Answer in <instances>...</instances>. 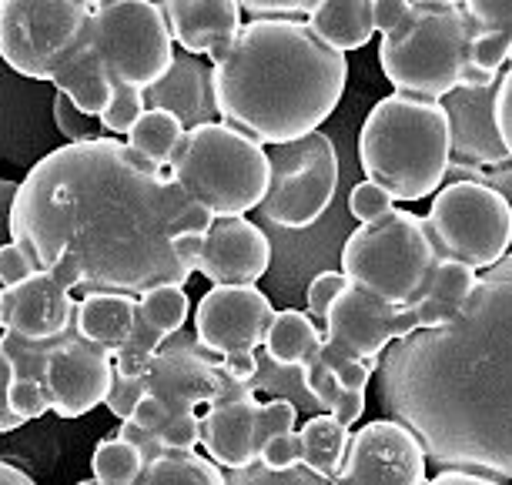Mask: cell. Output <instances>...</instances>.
Here are the masks:
<instances>
[{"mask_svg":"<svg viewBox=\"0 0 512 485\" xmlns=\"http://www.w3.org/2000/svg\"><path fill=\"white\" fill-rule=\"evenodd\" d=\"M352 429H345L332 412L312 415L302 425V462L312 465L315 472L335 479V472L342 469V459L349 452Z\"/></svg>","mask_w":512,"mask_h":485,"instance_id":"obj_31","label":"cell"},{"mask_svg":"<svg viewBox=\"0 0 512 485\" xmlns=\"http://www.w3.org/2000/svg\"><path fill=\"white\" fill-rule=\"evenodd\" d=\"M479 271L462 265L456 258H439L432 268L429 281H425L422 295L409 305V312L419 328H439L449 325L462 308H466L469 295L476 291Z\"/></svg>","mask_w":512,"mask_h":485,"instance_id":"obj_24","label":"cell"},{"mask_svg":"<svg viewBox=\"0 0 512 485\" xmlns=\"http://www.w3.org/2000/svg\"><path fill=\"white\" fill-rule=\"evenodd\" d=\"M349 211L359 218V225H362V221H375V218L395 211V198L385 188H379L375 181L365 178V181L355 184L352 194H349Z\"/></svg>","mask_w":512,"mask_h":485,"instance_id":"obj_42","label":"cell"},{"mask_svg":"<svg viewBox=\"0 0 512 485\" xmlns=\"http://www.w3.org/2000/svg\"><path fill=\"white\" fill-rule=\"evenodd\" d=\"M88 7H104V4H111V0H84Z\"/></svg>","mask_w":512,"mask_h":485,"instance_id":"obj_59","label":"cell"},{"mask_svg":"<svg viewBox=\"0 0 512 485\" xmlns=\"http://www.w3.org/2000/svg\"><path fill=\"white\" fill-rule=\"evenodd\" d=\"M84 37L114 87L148 91L175 61V37L158 0H111L94 7Z\"/></svg>","mask_w":512,"mask_h":485,"instance_id":"obj_9","label":"cell"},{"mask_svg":"<svg viewBox=\"0 0 512 485\" xmlns=\"http://www.w3.org/2000/svg\"><path fill=\"white\" fill-rule=\"evenodd\" d=\"M322 332H325L322 338L325 355L362 358L372 372H379L385 348L405 335L419 332V325H415L409 308L382 302L379 295H372V291L349 281L342 295L335 298V305L328 308Z\"/></svg>","mask_w":512,"mask_h":485,"instance_id":"obj_14","label":"cell"},{"mask_svg":"<svg viewBox=\"0 0 512 485\" xmlns=\"http://www.w3.org/2000/svg\"><path fill=\"white\" fill-rule=\"evenodd\" d=\"M144 104H148V108L171 111L188 131L218 121L211 61H205V57H198V54H188V51L175 54L168 74L144 91Z\"/></svg>","mask_w":512,"mask_h":485,"instance_id":"obj_22","label":"cell"},{"mask_svg":"<svg viewBox=\"0 0 512 485\" xmlns=\"http://www.w3.org/2000/svg\"><path fill=\"white\" fill-rule=\"evenodd\" d=\"M0 485H37V482L24 469H17V465L0 459Z\"/></svg>","mask_w":512,"mask_h":485,"instance_id":"obj_56","label":"cell"},{"mask_svg":"<svg viewBox=\"0 0 512 485\" xmlns=\"http://www.w3.org/2000/svg\"><path fill=\"white\" fill-rule=\"evenodd\" d=\"M295 422H298L295 402H288V399H268V402L258 405V419H255V442H258V452H262V449H265V442H272L275 435L295 432Z\"/></svg>","mask_w":512,"mask_h":485,"instance_id":"obj_38","label":"cell"},{"mask_svg":"<svg viewBox=\"0 0 512 485\" xmlns=\"http://www.w3.org/2000/svg\"><path fill=\"white\" fill-rule=\"evenodd\" d=\"M168 168L144 161L121 138L61 144L21 181L11 235L37 265L74 291L141 298L161 285H188L178 238L211 228Z\"/></svg>","mask_w":512,"mask_h":485,"instance_id":"obj_1","label":"cell"},{"mask_svg":"<svg viewBox=\"0 0 512 485\" xmlns=\"http://www.w3.org/2000/svg\"><path fill=\"white\" fill-rule=\"evenodd\" d=\"M415 4H462V0H415Z\"/></svg>","mask_w":512,"mask_h":485,"instance_id":"obj_57","label":"cell"},{"mask_svg":"<svg viewBox=\"0 0 512 485\" xmlns=\"http://www.w3.org/2000/svg\"><path fill=\"white\" fill-rule=\"evenodd\" d=\"M375 388L439 469L512 479V251L479 271L449 325L385 348Z\"/></svg>","mask_w":512,"mask_h":485,"instance_id":"obj_2","label":"cell"},{"mask_svg":"<svg viewBox=\"0 0 512 485\" xmlns=\"http://www.w3.org/2000/svg\"><path fill=\"white\" fill-rule=\"evenodd\" d=\"M345 285H349V278H345L342 271H322V275H315L312 281H308L305 305H308V315H312L318 325L325 322L328 308L335 305V298L342 295Z\"/></svg>","mask_w":512,"mask_h":485,"instance_id":"obj_41","label":"cell"},{"mask_svg":"<svg viewBox=\"0 0 512 485\" xmlns=\"http://www.w3.org/2000/svg\"><path fill=\"white\" fill-rule=\"evenodd\" d=\"M439 258L486 271L512 251V208L486 181H446L425 215Z\"/></svg>","mask_w":512,"mask_h":485,"instance_id":"obj_10","label":"cell"},{"mask_svg":"<svg viewBox=\"0 0 512 485\" xmlns=\"http://www.w3.org/2000/svg\"><path fill=\"white\" fill-rule=\"evenodd\" d=\"M34 271H41V265H37V258L21 245V241H7V245H0V285L11 288V285H17V281L31 278Z\"/></svg>","mask_w":512,"mask_h":485,"instance_id":"obj_44","label":"cell"},{"mask_svg":"<svg viewBox=\"0 0 512 485\" xmlns=\"http://www.w3.org/2000/svg\"><path fill=\"white\" fill-rule=\"evenodd\" d=\"M365 178L395 201L432 198L452 164V128L442 101L395 91L365 114L359 134Z\"/></svg>","mask_w":512,"mask_h":485,"instance_id":"obj_4","label":"cell"},{"mask_svg":"<svg viewBox=\"0 0 512 485\" xmlns=\"http://www.w3.org/2000/svg\"><path fill=\"white\" fill-rule=\"evenodd\" d=\"M91 11L84 0H0V57L17 74L47 81L51 61L81 34Z\"/></svg>","mask_w":512,"mask_h":485,"instance_id":"obj_12","label":"cell"},{"mask_svg":"<svg viewBox=\"0 0 512 485\" xmlns=\"http://www.w3.org/2000/svg\"><path fill=\"white\" fill-rule=\"evenodd\" d=\"M7 402H11V409L24 422H34L51 412V399H47V388L41 378H14L11 388H7Z\"/></svg>","mask_w":512,"mask_h":485,"instance_id":"obj_39","label":"cell"},{"mask_svg":"<svg viewBox=\"0 0 512 485\" xmlns=\"http://www.w3.org/2000/svg\"><path fill=\"white\" fill-rule=\"evenodd\" d=\"M41 382L51 399V412L61 419H81L104 405L114 382V355L101 345L88 342L77 332V325L64 335L51 338Z\"/></svg>","mask_w":512,"mask_h":485,"instance_id":"obj_15","label":"cell"},{"mask_svg":"<svg viewBox=\"0 0 512 485\" xmlns=\"http://www.w3.org/2000/svg\"><path fill=\"white\" fill-rule=\"evenodd\" d=\"M54 97L51 81L17 74L0 57V158L14 168L31 171L37 161L61 148V131L54 124Z\"/></svg>","mask_w":512,"mask_h":485,"instance_id":"obj_13","label":"cell"},{"mask_svg":"<svg viewBox=\"0 0 512 485\" xmlns=\"http://www.w3.org/2000/svg\"><path fill=\"white\" fill-rule=\"evenodd\" d=\"M446 181H486L489 188H496L512 208V161L499 164V168H469V164H449Z\"/></svg>","mask_w":512,"mask_h":485,"instance_id":"obj_45","label":"cell"},{"mask_svg":"<svg viewBox=\"0 0 512 485\" xmlns=\"http://www.w3.org/2000/svg\"><path fill=\"white\" fill-rule=\"evenodd\" d=\"M268 469L282 472V469H292L295 462H302V432H285V435H275L272 442H265V449L258 452Z\"/></svg>","mask_w":512,"mask_h":485,"instance_id":"obj_46","label":"cell"},{"mask_svg":"<svg viewBox=\"0 0 512 485\" xmlns=\"http://www.w3.org/2000/svg\"><path fill=\"white\" fill-rule=\"evenodd\" d=\"M11 382H14V368L4 358V352H0V435L17 432L24 425V419L11 409V402H7V388H11Z\"/></svg>","mask_w":512,"mask_h":485,"instance_id":"obj_53","label":"cell"},{"mask_svg":"<svg viewBox=\"0 0 512 485\" xmlns=\"http://www.w3.org/2000/svg\"><path fill=\"white\" fill-rule=\"evenodd\" d=\"M305 21L328 47L342 54L359 51L375 37L372 0H318Z\"/></svg>","mask_w":512,"mask_h":485,"instance_id":"obj_27","label":"cell"},{"mask_svg":"<svg viewBox=\"0 0 512 485\" xmlns=\"http://www.w3.org/2000/svg\"><path fill=\"white\" fill-rule=\"evenodd\" d=\"M429 485H499V479H489V475L466 472V469H439V475L429 479Z\"/></svg>","mask_w":512,"mask_h":485,"instance_id":"obj_55","label":"cell"},{"mask_svg":"<svg viewBox=\"0 0 512 485\" xmlns=\"http://www.w3.org/2000/svg\"><path fill=\"white\" fill-rule=\"evenodd\" d=\"M144 395H148V385H144V378H128V375H118V372H114L111 392H108V399H104V405L111 409L114 419L131 422Z\"/></svg>","mask_w":512,"mask_h":485,"instance_id":"obj_43","label":"cell"},{"mask_svg":"<svg viewBox=\"0 0 512 485\" xmlns=\"http://www.w3.org/2000/svg\"><path fill=\"white\" fill-rule=\"evenodd\" d=\"M164 338H168V335L158 332V328L148 325L138 315V318H134V328H131L128 342H124L121 352L114 355V372L128 375V378H144V375H148L151 362H154V355L161 352Z\"/></svg>","mask_w":512,"mask_h":485,"instance_id":"obj_34","label":"cell"},{"mask_svg":"<svg viewBox=\"0 0 512 485\" xmlns=\"http://www.w3.org/2000/svg\"><path fill=\"white\" fill-rule=\"evenodd\" d=\"M272 265V241L245 215L215 218L205 235L198 271L211 285H258Z\"/></svg>","mask_w":512,"mask_h":485,"instance_id":"obj_20","label":"cell"},{"mask_svg":"<svg viewBox=\"0 0 512 485\" xmlns=\"http://www.w3.org/2000/svg\"><path fill=\"white\" fill-rule=\"evenodd\" d=\"M365 405H369V399H365L362 388H342L332 405V415L345 425V429H352V425L365 415Z\"/></svg>","mask_w":512,"mask_h":485,"instance_id":"obj_52","label":"cell"},{"mask_svg":"<svg viewBox=\"0 0 512 485\" xmlns=\"http://www.w3.org/2000/svg\"><path fill=\"white\" fill-rule=\"evenodd\" d=\"M148 111V104H144V91L138 87H128V84H118L114 87V97L108 104V111L101 114V124L108 134H128L134 128V121L141 118V114Z\"/></svg>","mask_w":512,"mask_h":485,"instance_id":"obj_37","label":"cell"},{"mask_svg":"<svg viewBox=\"0 0 512 485\" xmlns=\"http://www.w3.org/2000/svg\"><path fill=\"white\" fill-rule=\"evenodd\" d=\"M138 315L164 335H175L188 325L191 302L185 285H161L138 298Z\"/></svg>","mask_w":512,"mask_h":485,"instance_id":"obj_33","label":"cell"},{"mask_svg":"<svg viewBox=\"0 0 512 485\" xmlns=\"http://www.w3.org/2000/svg\"><path fill=\"white\" fill-rule=\"evenodd\" d=\"M134 485H228L225 469L195 449H164L144 462Z\"/></svg>","mask_w":512,"mask_h":485,"instance_id":"obj_29","label":"cell"},{"mask_svg":"<svg viewBox=\"0 0 512 485\" xmlns=\"http://www.w3.org/2000/svg\"><path fill=\"white\" fill-rule=\"evenodd\" d=\"M419 435L399 419H375L352 432L335 485H429Z\"/></svg>","mask_w":512,"mask_h":485,"instance_id":"obj_16","label":"cell"},{"mask_svg":"<svg viewBox=\"0 0 512 485\" xmlns=\"http://www.w3.org/2000/svg\"><path fill=\"white\" fill-rule=\"evenodd\" d=\"M228 485H335V479H328V475L315 472L312 465L305 462H295L292 469H268L262 459H255L245 469H228L225 472Z\"/></svg>","mask_w":512,"mask_h":485,"instance_id":"obj_35","label":"cell"},{"mask_svg":"<svg viewBox=\"0 0 512 485\" xmlns=\"http://www.w3.org/2000/svg\"><path fill=\"white\" fill-rule=\"evenodd\" d=\"M272 184L258 215L278 228H312L332 208L338 191V151L328 134L315 131L288 144H265Z\"/></svg>","mask_w":512,"mask_h":485,"instance_id":"obj_11","label":"cell"},{"mask_svg":"<svg viewBox=\"0 0 512 485\" xmlns=\"http://www.w3.org/2000/svg\"><path fill=\"white\" fill-rule=\"evenodd\" d=\"M144 462L148 459H144L138 445L121 439V435H111V439H101L98 449H94L91 472L101 485H134Z\"/></svg>","mask_w":512,"mask_h":485,"instance_id":"obj_32","label":"cell"},{"mask_svg":"<svg viewBox=\"0 0 512 485\" xmlns=\"http://www.w3.org/2000/svg\"><path fill=\"white\" fill-rule=\"evenodd\" d=\"M158 4L181 51L208 57L211 64L228 54L245 27L241 24L245 7L238 0H158Z\"/></svg>","mask_w":512,"mask_h":485,"instance_id":"obj_21","label":"cell"},{"mask_svg":"<svg viewBox=\"0 0 512 485\" xmlns=\"http://www.w3.org/2000/svg\"><path fill=\"white\" fill-rule=\"evenodd\" d=\"M499 77H489V81L479 84H459L456 91L442 97V108L449 111L452 128V164L499 168V164L509 161V151L496 128Z\"/></svg>","mask_w":512,"mask_h":485,"instance_id":"obj_18","label":"cell"},{"mask_svg":"<svg viewBox=\"0 0 512 485\" xmlns=\"http://www.w3.org/2000/svg\"><path fill=\"white\" fill-rule=\"evenodd\" d=\"M77 485H101L98 479H84V482H77Z\"/></svg>","mask_w":512,"mask_h":485,"instance_id":"obj_60","label":"cell"},{"mask_svg":"<svg viewBox=\"0 0 512 485\" xmlns=\"http://www.w3.org/2000/svg\"><path fill=\"white\" fill-rule=\"evenodd\" d=\"M0 332H4V285H0Z\"/></svg>","mask_w":512,"mask_h":485,"instance_id":"obj_58","label":"cell"},{"mask_svg":"<svg viewBox=\"0 0 512 485\" xmlns=\"http://www.w3.org/2000/svg\"><path fill=\"white\" fill-rule=\"evenodd\" d=\"M17 191H21V184H17V181H7V178H0V245H7V241H14V235H11V218H14V201H17Z\"/></svg>","mask_w":512,"mask_h":485,"instance_id":"obj_54","label":"cell"},{"mask_svg":"<svg viewBox=\"0 0 512 485\" xmlns=\"http://www.w3.org/2000/svg\"><path fill=\"white\" fill-rule=\"evenodd\" d=\"M185 134H188V128L171 111L148 108L138 121H134V128L124 134V141H128V148L138 151L144 161L158 164V168H168Z\"/></svg>","mask_w":512,"mask_h":485,"instance_id":"obj_30","label":"cell"},{"mask_svg":"<svg viewBox=\"0 0 512 485\" xmlns=\"http://www.w3.org/2000/svg\"><path fill=\"white\" fill-rule=\"evenodd\" d=\"M322 358L332 365V372L338 375V385H342V388H362V392H369V378H375V372L362 362V358L325 355V352H322Z\"/></svg>","mask_w":512,"mask_h":485,"instance_id":"obj_48","label":"cell"},{"mask_svg":"<svg viewBox=\"0 0 512 485\" xmlns=\"http://www.w3.org/2000/svg\"><path fill=\"white\" fill-rule=\"evenodd\" d=\"M496 128H499V138L506 144L509 161H512V64L502 71L499 87H496Z\"/></svg>","mask_w":512,"mask_h":485,"instance_id":"obj_49","label":"cell"},{"mask_svg":"<svg viewBox=\"0 0 512 485\" xmlns=\"http://www.w3.org/2000/svg\"><path fill=\"white\" fill-rule=\"evenodd\" d=\"M77 298L74 288L54 271H34L31 278L4 288V332L27 342H47L74 325Z\"/></svg>","mask_w":512,"mask_h":485,"instance_id":"obj_19","label":"cell"},{"mask_svg":"<svg viewBox=\"0 0 512 485\" xmlns=\"http://www.w3.org/2000/svg\"><path fill=\"white\" fill-rule=\"evenodd\" d=\"M322 338V325L312 315L285 308V312H275L262 352L278 365H305L308 358L322 352Z\"/></svg>","mask_w":512,"mask_h":485,"instance_id":"obj_28","label":"cell"},{"mask_svg":"<svg viewBox=\"0 0 512 485\" xmlns=\"http://www.w3.org/2000/svg\"><path fill=\"white\" fill-rule=\"evenodd\" d=\"M251 17H308L318 0H238Z\"/></svg>","mask_w":512,"mask_h":485,"instance_id":"obj_47","label":"cell"},{"mask_svg":"<svg viewBox=\"0 0 512 485\" xmlns=\"http://www.w3.org/2000/svg\"><path fill=\"white\" fill-rule=\"evenodd\" d=\"M476 37H472V67L482 74H502L512 64V0H462Z\"/></svg>","mask_w":512,"mask_h":485,"instance_id":"obj_26","label":"cell"},{"mask_svg":"<svg viewBox=\"0 0 512 485\" xmlns=\"http://www.w3.org/2000/svg\"><path fill=\"white\" fill-rule=\"evenodd\" d=\"M258 399L245 402H221L201 415V449L221 469H245L258 459L255 442Z\"/></svg>","mask_w":512,"mask_h":485,"instance_id":"obj_23","label":"cell"},{"mask_svg":"<svg viewBox=\"0 0 512 485\" xmlns=\"http://www.w3.org/2000/svg\"><path fill=\"white\" fill-rule=\"evenodd\" d=\"M415 0H372V21L375 34H389L399 24H405V17L412 14Z\"/></svg>","mask_w":512,"mask_h":485,"instance_id":"obj_50","label":"cell"},{"mask_svg":"<svg viewBox=\"0 0 512 485\" xmlns=\"http://www.w3.org/2000/svg\"><path fill=\"white\" fill-rule=\"evenodd\" d=\"M436 261L425 218L402 208L362 221L342 245V275L399 308H409L422 295Z\"/></svg>","mask_w":512,"mask_h":485,"instance_id":"obj_8","label":"cell"},{"mask_svg":"<svg viewBox=\"0 0 512 485\" xmlns=\"http://www.w3.org/2000/svg\"><path fill=\"white\" fill-rule=\"evenodd\" d=\"M54 124H57V131H61L64 144H81V141L108 138L104 124L98 118H91V114H84L71 101V97L61 94V91H57V97H54Z\"/></svg>","mask_w":512,"mask_h":485,"instance_id":"obj_36","label":"cell"},{"mask_svg":"<svg viewBox=\"0 0 512 485\" xmlns=\"http://www.w3.org/2000/svg\"><path fill=\"white\" fill-rule=\"evenodd\" d=\"M134 318H138V298L134 295H121V291H84L77 298V315H74L77 332L111 355H118L121 345L128 342Z\"/></svg>","mask_w":512,"mask_h":485,"instance_id":"obj_25","label":"cell"},{"mask_svg":"<svg viewBox=\"0 0 512 485\" xmlns=\"http://www.w3.org/2000/svg\"><path fill=\"white\" fill-rule=\"evenodd\" d=\"M218 118L262 144L315 134L349 84V57L328 47L305 17H255L211 64Z\"/></svg>","mask_w":512,"mask_h":485,"instance_id":"obj_3","label":"cell"},{"mask_svg":"<svg viewBox=\"0 0 512 485\" xmlns=\"http://www.w3.org/2000/svg\"><path fill=\"white\" fill-rule=\"evenodd\" d=\"M472 37L476 27L462 4H412L405 24L382 34V74L395 91L442 101L466 81Z\"/></svg>","mask_w":512,"mask_h":485,"instance_id":"obj_6","label":"cell"},{"mask_svg":"<svg viewBox=\"0 0 512 485\" xmlns=\"http://www.w3.org/2000/svg\"><path fill=\"white\" fill-rule=\"evenodd\" d=\"M302 378H305V388L312 392V399L318 402V409L332 412V405L338 399V392H342V385H338V375L332 372V365L322 358V352L312 355L302 365Z\"/></svg>","mask_w":512,"mask_h":485,"instance_id":"obj_40","label":"cell"},{"mask_svg":"<svg viewBox=\"0 0 512 485\" xmlns=\"http://www.w3.org/2000/svg\"><path fill=\"white\" fill-rule=\"evenodd\" d=\"M148 395L134 412V425L151 432L161 449H198L201 415L198 405L218 399L221 358L198 342L195 332H175L164 338L161 352L144 375Z\"/></svg>","mask_w":512,"mask_h":485,"instance_id":"obj_7","label":"cell"},{"mask_svg":"<svg viewBox=\"0 0 512 485\" xmlns=\"http://www.w3.org/2000/svg\"><path fill=\"white\" fill-rule=\"evenodd\" d=\"M272 318V298L258 285H215L195 308V335L208 352L225 358L228 352L262 348Z\"/></svg>","mask_w":512,"mask_h":485,"instance_id":"obj_17","label":"cell"},{"mask_svg":"<svg viewBox=\"0 0 512 485\" xmlns=\"http://www.w3.org/2000/svg\"><path fill=\"white\" fill-rule=\"evenodd\" d=\"M168 171L215 218L258 211L272 184L268 148L225 121L191 128L181 138Z\"/></svg>","mask_w":512,"mask_h":485,"instance_id":"obj_5","label":"cell"},{"mask_svg":"<svg viewBox=\"0 0 512 485\" xmlns=\"http://www.w3.org/2000/svg\"><path fill=\"white\" fill-rule=\"evenodd\" d=\"M258 348H245V352H228L221 358V372L228 378H238V382H258Z\"/></svg>","mask_w":512,"mask_h":485,"instance_id":"obj_51","label":"cell"}]
</instances>
